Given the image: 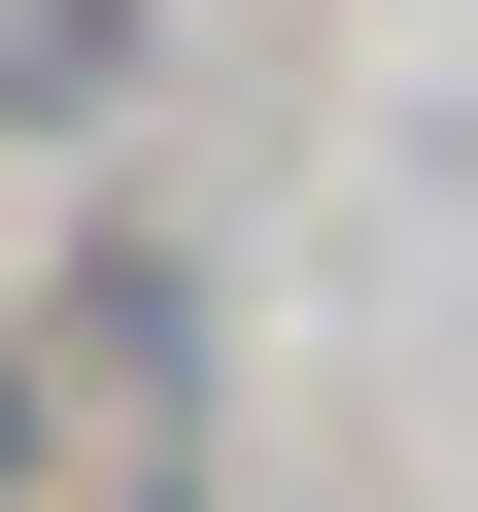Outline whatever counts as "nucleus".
<instances>
[{"label":"nucleus","instance_id":"f257e3e1","mask_svg":"<svg viewBox=\"0 0 478 512\" xmlns=\"http://www.w3.org/2000/svg\"><path fill=\"white\" fill-rule=\"evenodd\" d=\"M0 478H35V376H0Z\"/></svg>","mask_w":478,"mask_h":512}]
</instances>
